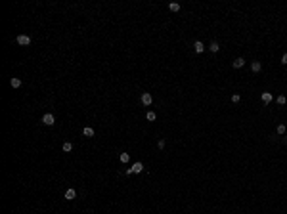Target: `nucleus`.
I'll list each match as a JSON object with an SVG mask.
<instances>
[{"instance_id":"nucleus-17","label":"nucleus","mask_w":287,"mask_h":214,"mask_svg":"<svg viewBox=\"0 0 287 214\" xmlns=\"http://www.w3.org/2000/svg\"><path fill=\"white\" fill-rule=\"evenodd\" d=\"M276 101H278V105H285L287 103V98L285 96H278V98H276Z\"/></svg>"},{"instance_id":"nucleus-8","label":"nucleus","mask_w":287,"mask_h":214,"mask_svg":"<svg viewBox=\"0 0 287 214\" xmlns=\"http://www.w3.org/2000/svg\"><path fill=\"white\" fill-rule=\"evenodd\" d=\"M260 100H262V103H272V94L270 92H262Z\"/></svg>"},{"instance_id":"nucleus-3","label":"nucleus","mask_w":287,"mask_h":214,"mask_svg":"<svg viewBox=\"0 0 287 214\" xmlns=\"http://www.w3.org/2000/svg\"><path fill=\"white\" fill-rule=\"evenodd\" d=\"M54 123H56V118H54L52 113H46L44 117H42V124H46V126H52Z\"/></svg>"},{"instance_id":"nucleus-21","label":"nucleus","mask_w":287,"mask_h":214,"mask_svg":"<svg viewBox=\"0 0 287 214\" xmlns=\"http://www.w3.org/2000/svg\"><path fill=\"white\" fill-rule=\"evenodd\" d=\"M281 63H283V65H287V54H283V55H281Z\"/></svg>"},{"instance_id":"nucleus-4","label":"nucleus","mask_w":287,"mask_h":214,"mask_svg":"<svg viewBox=\"0 0 287 214\" xmlns=\"http://www.w3.org/2000/svg\"><path fill=\"white\" fill-rule=\"evenodd\" d=\"M142 103L144 105H151L153 103V96H151L149 92H144V94H142Z\"/></svg>"},{"instance_id":"nucleus-6","label":"nucleus","mask_w":287,"mask_h":214,"mask_svg":"<svg viewBox=\"0 0 287 214\" xmlns=\"http://www.w3.org/2000/svg\"><path fill=\"white\" fill-rule=\"evenodd\" d=\"M251 71H253V73H260V71H262V63H260V61H253V63H251Z\"/></svg>"},{"instance_id":"nucleus-9","label":"nucleus","mask_w":287,"mask_h":214,"mask_svg":"<svg viewBox=\"0 0 287 214\" xmlns=\"http://www.w3.org/2000/svg\"><path fill=\"white\" fill-rule=\"evenodd\" d=\"M193 48H195V54H201V52L205 50V44L201 40H195V44H193Z\"/></svg>"},{"instance_id":"nucleus-7","label":"nucleus","mask_w":287,"mask_h":214,"mask_svg":"<svg viewBox=\"0 0 287 214\" xmlns=\"http://www.w3.org/2000/svg\"><path fill=\"white\" fill-rule=\"evenodd\" d=\"M82 134H84V136H86V138H94V128H92V126H84V128H82Z\"/></svg>"},{"instance_id":"nucleus-15","label":"nucleus","mask_w":287,"mask_h":214,"mask_svg":"<svg viewBox=\"0 0 287 214\" xmlns=\"http://www.w3.org/2000/svg\"><path fill=\"white\" fill-rule=\"evenodd\" d=\"M209 48H211V52H218L220 50V44H218V42H211Z\"/></svg>"},{"instance_id":"nucleus-12","label":"nucleus","mask_w":287,"mask_h":214,"mask_svg":"<svg viewBox=\"0 0 287 214\" xmlns=\"http://www.w3.org/2000/svg\"><path fill=\"white\" fill-rule=\"evenodd\" d=\"M119 161H121L123 164H126L128 161H130V155H128V153H121V155H119Z\"/></svg>"},{"instance_id":"nucleus-5","label":"nucleus","mask_w":287,"mask_h":214,"mask_svg":"<svg viewBox=\"0 0 287 214\" xmlns=\"http://www.w3.org/2000/svg\"><path fill=\"white\" fill-rule=\"evenodd\" d=\"M243 65H245V59H243V57H236L232 61V67L233 69H243Z\"/></svg>"},{"instance_id":"nucleus-13","label":"nucleus","mask_w":287,"mask_h":214,"mask_svg":"<svg viewBox=\"0 0 287 214\" xmlns=\"http://www.w3.org/2000/svg\"><path fill=\"white\" fill-rule=\"evenodd\" d=\"M146 118H147V121H149V123H153L155 118H157V115H155L153 111H147V113H146Z\"/></svg>"},{"instance_id":"nucleus-18","label":"nucleus","mask_w":287,"mask_h":214,"mask_svg":"<svg viewBox=\"0 0 287 214\" xmlns=\"http://www.w3.org/2000/svg\"><path fill=\"white\" fill-rule=\"evenodd\" d=\"M169 8H170V12H180V4H178V2H172Z\"/></svg>"},{"instance_id":"nucleus-2","label":"nucleus","mask_w":287,"mask_h":214,"mask_svg":"<svg viewBox=\"0 0 287 214\" xmlns=\"http://www.w3.org/2000/svg\"><path fill=\"white\" fill-rule=\"evenodd\" d=\"M17 44L19 46H29L31 44V37H29V35H19L17 37Z\"/></svg>"},{"instance_id":"nucleus-1","label":"nucleus","mask_w":287,"mask_h":214,"mask_svg":"<svg viewBox=\"0 0 287 214\" xmlns=\"http://www.w3.org/2000/svg\"><path fill=\"white\" fill-rule=\"evenodd\" d=\"M142 170H144V164L142 163H134L130 168H126V174H140Z\"/></svg>"},{"instance_id":"nucleus-22","label":"nucleus","mask_w":287,"mask_h":214,"mask_svg":"<svg viewBox=\"0 0 287 214\" xmlns=\"http://www.w3.org/2000/svg\"><path fill=\"white\" fill-rule=\"evenodd\" d=\"M283 143H287V136H285V138H283Z\"/></svg>"},{"instance_id":"nucleus-16","label":"nucleus","mask_w":287,"mask_h":214,"mask_svg":"<svg viewBox=\"0 0 287 214\" xmlns=\"http://www.w3.org/2000/svg\"><path fill=\"white\" fill-rule=\"evenodd\" d=\"M276 132H278L279 136H283V134H285V124H278V128H276Z\"/></svg>"},{"instance_id":"nucleus-10","label":"nucleus","mask_w":287,"mask_h":214,"mask_svg":"<svg viewBox=\"0 0 287 214\" xmlns=\"http://www.w3.org/2000/svg\"><path fill=\"white\" fill-rule=\"evenodd\" d=\"M75 197H77V191H75V189H67V191H65V199L67 201H73Z\"/></svg>"},{"instance_id":"nucleus-14","label":"nucleus","mask_w":287,"mask_h":214,"mask_svg":"<svg viewBox=\"0 0 287 214\" xmlns=\"http://www.w3.org/2000/svg\"><path fill=\"white\" fill-rule=\"evenodd\" d=\"M61 149H63L65 153H69V151H73V143H69V141H65V143H63V147H61Z\"/></svg>"},{"instance_id":"nucleus-20","label":"nucleus","mask_w":287,"mask_h":214,"mask_svg":"<svg viewBox=\"0 0 287 214\" xmlns=\"http://www.w3.org/2000/svg\"><path fill=\"white\" fill-rule=\"evenodd\" d=\"M157 145H159V149H165V140H159L157 141Z\"/></svg>"},{"instance_id":"nucleus-11","label":"nucleus","mask_w":287,"mask_h":214,"mask_svg":"<svg viewBox=\"0 0 287 214\" xmlns=\"http://www.w3.org/2000/svg\"><path fill=\"white\" fill-rule=\"evenodd\" d=\"M10 84H12V88H19L21 86V80H19L17 77H12L10 78Z\"/></svg>"},{"instance_id":"nucleus-19","label":"nucleus","mask_w":287,"mask_h":214,"mask_svg":"<svg viewBox=\"0 0 287 214\" xmlns=\"http://www.w3.org/2000/svg\"><path fill=\"white\" fill-rule=\"evenodd\" d=\"M232 101H233V103H239V101H241V96H239V94H233V96H232Z\"/></svg>"}]
</instances>
